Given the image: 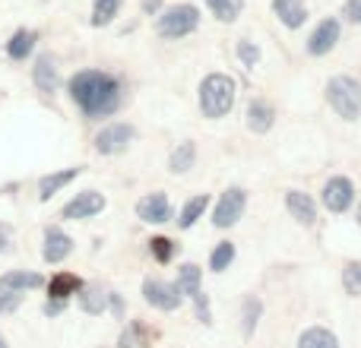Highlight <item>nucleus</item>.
Here are the masks:
<instances>
[{
	"label": "nucleus",
	"mask_w": 361,
	"mask_h": 348,
	"mask_svg": "<svg viewBox=\"0 0 361 348\" xmlns=\"http://www.w3.org/2000/svg\"><path fill=\"white\" fill-rule=\"evenodd\" d=\"M70 99L80 105L86 118H108L118 111L121 105V86L114 76L102 73V70H80L70 80Z\"/></svg>",
	"instance_id": "1"
},
{
	"label": "nucleus",
	"mask_w": 361,
	"mask_h": 348,
	"mask_svg": "<svg viewBox=\"0 0 361 348\" xmlns=\"http://www.w3.org/2000/svg\"><path fill=\"white\" fill-rule=\"evenodd\" d=\"M235 105V80L225 73H209L200 86V108L206 118H225Z\"/></svg>",
	"instance_id": "2"
},
{
	"label": "nucleus",
	"mask_w": 361,
	"mask_h": 348,
	"mask_svg": "<svg viewBox=\"0 0 361 348\" xmlns=\"http://www.w3.org/2000/svg\"><path fill=\"white\" fill-rule=\"evenodd\" d=\"M326 101L345 120H358L361 118V82L355 76H333L326 82Z\"/></svg>",
	"instance_id": "3"
},
{
	"label": "nucleus",
	"mask_w": 361,
	"mask_h": 348,
	"mask_svg": "<svg viewBox=\"0 0 361 348\" xmlns=\"http://www.w3.org/2000/svg\"><path fill=\"white\" fill-rule=\"evenodd\" d=\"M197 25H200V13H197V6H190V4L169 6V10L159 13V19H156V32L162 38H171V42L190 35Z\"/></svg>",
	"instance_id": "4"
},
{
	"label": "nucleus",
	"mask_w": 361,
	"mask_h": 348,
	"mask_svg": "<svg viewBox=\"0 0 361 348\" xmlns=\"http://www.w3.org/2000/svg\"><path fill=\"white\" fill-rule=\"evenodd\" d=\"M244 206H247V193H244L241 187H228V190L219 197V203H216L212 225H216V228H231V225L244 216Z\"/></svg>",
	"instance_id": "5"
},
{
	"label": "nucleus",
	"mask_w": 361,
	"mask_h": 348,
	"mask_svg": "<svg viewBox=\"0 0 361 348\" xmlns=\"http://www.w3.org/2000/svg\"><path fill=\"white\" fill-rule=\"evenodd\" d=\"M133 137H137V130H133L130 124H124V120H118V124H108L105 130L95 137V149H99L102 156H114V152H124L127 146L133 143Z\"/></svg>",
	"instance_id": "6"
},
{
	"label": "nucleus",
	"mask_w": 361,
	"mask_h": 348,
	"mask_svg": "<svg viewBox=\"0 0 361 348\" xmlns=\"http://www.w3.org/2000/svg\"><path fill=\"white\" fill-rule=\"evenodd\" d=\"M105 209V197L99 190H82L63 206L61 218H70V222H80V218H92Z\"/></svg>",
	"instance_id": "7"
},
{
	"label": "nucleus",
	"mask_w": 361,
	"mask_h": 348,
	"mask_svg": "<svg viewBox=\"0 0 361 348\" xmlns=\"http://www.w3.org/2000/svg\"><path fill=\"white\" fill-rule=\"evenodd\" d=\"M352 199H355V187H352V180L349 178H330L326 180V187H324V203H326V209L330 212H345L352 206Z\"/></svg>",
	"instance_id": "8"
},
{
	"label": "nucleus",
	"mask_w": 361,
	"mask_h": 348,
	"mask_svg": "<svg viewBox=\"0 0 361 348\" xmlns=\"http://www.w3.org/2000/svg\"><path fill=\"white\" fill-rule=\"evenodd\" d=\"M70 254H73V237L63 228H57V225L44 228V247H42L44 263H63Z\"/></svg>",
	"instance_id": "9"
},
{
	"label": "nucleus",
	"mask_w": 361,
	"mask_h": 348,
	"mask_svg": "<svg viewBox=\"0 0 361 348\" xmlns=\"http://www.w3.org/2000/svg\"><path fill=\"white\" fill-rule=\"evenodd\" d=\"M32 80H35V89L44 95H54L57 86H61V70H57V57L54 54H38L35 67H32Z\"/></svg>",
	"instance_id": "10"
},
{
	"label": "nucleus",
	"mask_w": 361,
	"mask_h": 348,
	"mask_svg": "<svg viewBox=\"0 0 361 348\" xmlns=\"http://www.w3.org/2000/svg\"><path fill=\"white\" fill-rule=\"evenodd\" d=\"M143 294H146V301H149L152 307H159V311H178L180 301H184L178 294L175 285H169V282H159V279H146Z\"/></svg>",
	"instance_id": "11"
},
{
	"label": "nucleus",
	"mask_w": 361,
	"mask_h": 348,
	"mask_svg": "<svg viewBox=\"0 0 361 348\" xmlns=\"http://www.w3.org/2000/svg\"><path fill=\"white\" fill-rule=\"evenodd\" d=\"M336 42H339V19H324V23L314 29V35L307 38V54L324 57L336 48Z\"/></svg>",
	"instance_id": "12"
},
{
	"label": "nucleus",
	"mask_w": 361,
	"mask_h": 348,
	"mask_svg": "<svg viewBox=\"0 0 361 348\" xmlns=\"http://www.w3.org/2000/svg\"><path fill=\"white\" fill-rule=\"evenodd\" d=\"M137 216L143 218V222L149 225H162L171 218V199L165 197V193H149V197H143L137 203Z\"/></svg>",
	"instance_id": "13"
},
{
	"label": "nucleus",
	"mask_w": 361,
	"mask_h": 348,
	"mask_svg": "<svg viewBox=\"0 0 361 348\" xmlns=\"http://www.w3.org/2000/svg\"><path fill=\"white\" fill-rule=\"evenodd\" d=\"M42 285L44 279L38 273H29V269H10V273L0 275V294H23Z\"/></svg>",
	"instance_id": "14"
},
{
	"label": "nucleus",
	"mask_w": 361,
	"mask_h": 348,
	"mask_svg": "<svg viewBox=\"0 0 361 348\" xmlns=\"http://www.w3.org/2000/svg\"><path fill=\"white\" fill-rule=\"evenodd\" d=\"M286 206H288V212H292L295 222H301V225L317 222V206H314V199L307 197L305 190H288L286 193Z\"/></svg>",
	"instance_id": "15"
},
{
	"label": "nucleus",
	"mask_w": 361,
	"mask_h": 348,
	"mask_svg": "<svg viewBox=\"0 0 361 348\" xmlns=\"http://www.w3.org/2000/svg\"><path fill=\"white\" fill-rule=\"evenodd\" d=\"M273 10L286 29H301L307 23V6L305 0H273Z\"/></svg>",
	"instance_id": "16"
},
{
	"label": "nucleus",
	"mask_w": 361,
	"mask_h": 348,
	"mask_svg": "<svg viewBox=\"0 0 361 348\" xmlns=\"http://www.w3.org/2000/svg\"><path fill=\"white\" fill-rule=\"evenodd\" d=\"M35 42H38V35L32 29H16L10 35V42H6V57L10 61H25L35 51Z\"/></svg>",
	"instance_id": "17"
},
{
	"label": "nucleus",
	"mask_w": 361,
	"mask_h": 348,
	"mask_svg": "<svg viewBox=\"0 0 361 348\" xmlns=\"http://www.w3.org/2000/svg\"><path fill=\"white\" fill-rule=\"evenodd\" d=\"M80 174V168H67V171H54V174H44L42 180H38V199L42 203H48L51 197H54L57 190H63V187L70 184V180Z\"/></svg>",
	"instance_id": "18"
},
{
	"label": "nucleus",
	"mask_w": 361,
	"mask_h": 348,
	"mask_svg": "<svg viewBox=\"0 0 361 348\" xmlns=\"http://www.w3.org/2000/svg\"><path fill=\"white\" fill-rule=\"evenodd\" d=\"M276 124V111H273V105H267V101H250V108H247V127L254 133H267L269 127Z\"/></svg>",
	"instance_id": "19"
},
{
	"label": "nucleus",
	"mask_w": 361,
	"mask_h": 348,
	"mask_svg": "<svg viewBox=\"0 0 361 348\" xmlns=\"http://www.w3.org/2000/svg\"><path fill=\"white\" fill-rule=\"evenodd\" d=\"M80 288H82V282L76 279L73 273H57L48 285V294H51V301H67L70 294H76Z\"/></svg>",
	"instance_id": "20"
},
{
	"label": "nucleus",
	"mask_w": 361,
	"mask_h": 348,
	"mask_svg": "<svg viewBox=\"0 0 361 348\" xmlns=\"http://www.w3.org/2000/svg\"><path fill=\"white\" fill-rule=\"evenodd\" d=\"M200 282H203V273H200V266L187 263V266H180L175 288H178L180 298H193V294H200Z\"/></svg>",
	"instance_id": "21"
},
{
	"label": "nucleus",
	"mask_w": 361,
	"mask_h": 348,
	"mask_svg": "<svg viewBox=\"0 0 361 348\" xmlns=\"http://www.w3.org/2000/svg\"><path fill=\"white\" fill-rule=\"evenodd\" d=\"M298 348H339V339L324 326H311V330L301 333Z\"/></svg>",
	"instance_id": "22"
},
{
	"label": "nucleus",
	"mask_w": 361,
	"mask_h": 348,
	"mask_svg": "<svg viewBox=\"0 0 361 348\" xmlns=\"http://www.w3.org/2000/svg\"><path fill=\"white\" fill-rule=\"evenodd\" d=\"M108 304V294L102 285H89V288H80V307L86 313H102Z\"/></svg>",
	"instance_id": "23"
},
{
	"label": "nucleus",
	"mask_w": 361,
	"mask_h": 348,
	"mask_svg": "<svg viewBox=\"0 0 361 348\" xmlns=\"http://www.w3.org/2000/svg\"><path fill=\"white\" fill-rule=\"evenodd\" d=\"M206 6L212 10V16L219 23H235L244 10V0H206Z\"/></svg>",
	"instance_id": "24"
},
{
	"label": "nucleus",
	"mask_w": 361,
	"mask_h": 348,
	"mask_svg": "<svg viewBox=\"0 0 361 348\" xmlns=\"http://www.w3.org/2000/svg\"><path fill=\"white\" fill-rule=\"evenodd\" d=\"M209 206V197H203V193H197L193 199H187L184 203V209H180V218H178V225L180 228H190L193 222H197L200 216H203V209Z\"/></svg>",
	"instance_id": "25"
},
{
	"label": "nucleus",
	"mask_w": 361,
	"mask_h": 348,
	"mask_svg": "<svg viewBox=\"0 0 361 348\" xmlns=\"http://www.w3.org/2000/svg\"><path fill=\"white\" fill-rule=\"evenodd\" d=\"M124 0H92V25H108L121 13Z\"/></svg>",
	"instance_id": "26"
},
{
	"label": "nucleus",
	"mask_w": 361,
	"mask_h": 348,
	"mask_svg": "<svg viewBox=\"0 0 361 348\" xmlns=\"http://www.w3.org/2000/svg\"><path fill=\"white\" fill-rule=\"evenodd\" d=\"M231 260H235V244L222 241V244H216V250L209 254V269L212 273H225V269L231 266Z\"/></svg>",
	"instance_id": "27"
},
{
	"label": "nucleus",
	"mask_w": 361,
	"mask_h": 348,
	"mask_svg": "<svg viewBox=\"0 0 361 348\" xmlns=\"http://www.w3.org/2000/svg\"><path fill=\"white\" fill-rule=\"evenodd\" d=\"M193 159H197V146H193V143H180L178 149L171 152V162L169 165H171V171H175V174H184L193 165Z\"/></svg>",
	"instance_id": "28"
},
{
	"label": "nucleus",
	"mask_w": 361,
	"mask_h": 348,
	"mask_svg": "<svg viewBox=\"0 0 361 348\" xmlns=\"http://www.w3.org/2000/svg\"><path fill=\"white\" fill-rule=\"evenodd\" d=\"M238 57H241V63H244L247 70H254L257 61H260V48H257L254 42H247V38H244V42L238 44Z\"/></svg>",
	"instance_id": "29"
},
{
	"label": "nucleus",
	"mask_w": 361,
	"mask_h": 348,
	"mask_svg": "<svg viewBox=\"0 0 361 348\" xmlns=\"http://www.w3.org/2000/svg\"><path fill=\"white\" fill-rule=\"evenodd\" d=\"M152 254H156L159 263H169L171 256H175V241H169V237H152Z\"/></svg>",
	"instance_id": "30"
},
{
	"label": "nucleus",
	"mask_w": 361,
	"mask_h": 348,
	"mask_svg": "<svg viewBox=\"0 0 361 348\" xmlns=\"http://www.w3.org/2000/svg\"><path fill=\"white\" fill-rule=\"evenodd\" d=\"M343 282H345V288H349V294H361V263H352V266H345Z\"/></svg>",
	"instance_id": "31"
},
{
	"label": "nucleus",
	"mask_w": 361,
	"mask_h": 348,
	"mask_svg": "<svg viewBox=\"0 0 361 348\" xmlns=\"http://www.w3.org/2000/svg\"><path fill=\"white\" fill-rule=\"evenodd\" d=\"M257 320H260V301L250 298L247 301V313H244V333H247V336L257 330Z\"/></svg>",
	"instance_id": "32"
},
{
	"label": "nucleus",
	"mask_w": 361,
	"mask_h": 348,
	"mask_svg": "<svg viewBox=\"0 0 361 348\" xmlns=\"http://www.w3.org/2000/svg\"><path fill=\"white\" fill-rule=\"evenodd\" d=\"M23 304V294H0V313H13Z\"/></svg>",
	"instance_id": "33"
},
{
	"label": "nucleus",
	"mask_w": 361,
	"mask_h": 348,
	"mask_svg": "<svg viewBox=\"0 0 361 348\" xmlns=\"http://www.w3.org/2000/svg\"><path fill=\"white\" fill-rule=\"evenodd\" d=\"M343 16L349 19V23H361V0H345Z\"/></svg>",
	"instance_id": "34"
},
{
	"label": "nucleus",
	"mask_w": 361,
	"mask_h": 348,
	"mask_svg": "<svg viewBox=\"0 0 361 348\" xmlns=\"http://www.w3.org/2000/svg\"><path fill=\"white\" fill-rule=\"evenodd\" d=\"M13 250V228L6 222H0V254H10Z\"/></svg>",
	"instance_id": "35"
},
{
	"label": "nucleus",
	"mask_w": 361,
	"mask_h": 348,
	"mask_svg": "<svg viewBox=\"0 0 361 348\" xmlns=\"http://www.w3.org/2000/svg\"><path fill=\"white\" fill-rule=\"evenodd\" d=\"M193 301H197V313H200V320H203V323H212V320H209V304H206V294H203V292L193 294Z\"/></svg>",
	"instance_id": "36"
},
{
	"label": "nucleus",
	"mask_w": 361,
	"mask_h": 348,
	"mask_svg": "<svg viewBox=\"0 0 361 348\" xmlns=\"http://www.w3.org/2000/svg\"><path fill=\"white\" fill-rule=\"evenodd\" d=\"M63 307H67V301H48V304H44V313H48V317H54V313H61Z\"/></svg>",
	"instance_id": "37"
},
{
	"label": "nucleus",
	"mask_w": 361,
	"mask_h": 348,
	"mask_svg": "<svg viewBox=\"0 0 361 348\" xmlns=\"http://www.w3.org/2000/svg\"><path fill=\"white\" fill-rule=\"evenodd\" d=\"M159 4H162V0H146V10L156 13V10H159Z\"/></svg>",
	"instance_id": "38"
},
{
	"label": "nucleus",
	"mask_w": 361,
	"mask_h": 348,
	"mask_svg": "<svg viewBox=\"0 0 361 348\" xmlns=\"http://www.w3.org/2000/svg\"><path fill=\"white\" fill-rule=\"evenodd\" d=\"M0 348H10V345H6V339H4V336H0Z\"/></svg>",
	"instance_id": "39"
},
{
	"label": "nucleus",
	"mask_w": 361,
	"mask_h": 348,
	"mask_svg": "<svg viewBox=\"0 0 361 348\" xmlns=\"http://www.w3.org/2000/svg\"><path fill=\"white\" fill-rule=\"evenodd\" d=\"M358 222H361V209H358Z\"/></svg>",
	"instance_id": "40"
}]
</instances>
